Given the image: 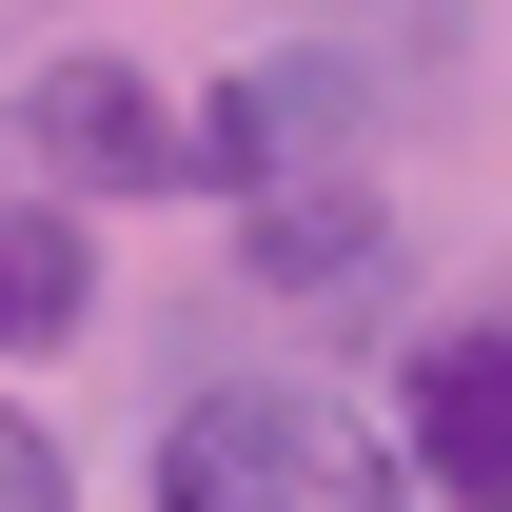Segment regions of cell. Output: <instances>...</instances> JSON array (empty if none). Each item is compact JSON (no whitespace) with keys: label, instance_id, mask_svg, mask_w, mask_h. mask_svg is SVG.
Listing matches in <instances>:
<instances>
[{"label":"cell","instance_id":"6da1fadb","mask_svg":"<svg viewBox=\"0 0 512 512\" xmlns=\"http://www.w3.org/2000/svg\"><path fill=\"white\" fill-rule=\"evenodd\" d=\"M158 512H414V473L316 375H217L158 414Z\"/></svg>","mask_w":512,"mask_h":512},{"label":"cell","instance_id":"7a4b0ae2","mask_svg":"<svg viewBox=\"0 0 512 512\" xmlns=\"http://www.w3.org/2000/svg\"><path fill=\"white\" fill-rule=\"evenodd\" d=\"M394 434L453 512H512V316H453L394 355Z\"/></svg>","mask_w":512,"mask_h":512},{"label":"cell","instance_id":"3957f363","mask_svg":"<svg viewBox=\"0 0 512 512\" xmlns=\"http://www.w3.org/2000/svg\"><path fill=\"white\" fill-rule=\"evenodd\" d=\"M20 119H40V178H60V197H158V178H197V119H158L138 60H60Z\"/></svg>","mask_w":512,"mask_h":512},{"label":"cell","instance_id":"277c9868","mask_svg":"<svg viewBox=\"0 0 512 512\" xmlns=\"http://www.w3.org/2000/svg\"><path fill=\"white\" fill-rule=\"evenodd\" d=\"M335 138H355V79H335V60H237V79H217V119H197V178L256 197V178H316Z\"/></svg>","mask_w":512,"mask_h":512},{"label":"cell","instance_id":"5b68a950","mask_svg":"<svg viewBox=\"0 0 512 512\" xmlns=\"http://www.w3.org/2000/svg\"><path fill=\"white\" fill-rule=\"evenodd\" d=\"M237 256L276 276V296H355V276H375V178H355V158H316V178H256Z\"/></svg>","mask_w":512,"mask_h":512},{"label":"cell","instance_id":"8992f818","mask_svg":"<svg viewBox=\"0 0 512 512\" xmlns=\"http://www.w3.org/2000/svg\"><path fill=\"white\" fill-rule=\"evenodd\" d=\"M79 296H99V256H79V217H0V355H40V335H79Z\"/></svg>","mask_w":512,"mask_h":512},{"label":"cell","instance_id":"52a82bcc","mask_svg":"<svg viewBox=\"0 0 512 512\" xmlns=\"http://www.w3.org/2000/svg\"><path fill=\"white\" fill-rule=\"evenodd\" d=\"M0 512H79V473H60V434L0 394Z\"/></svg>","mask_w":512,"mask_h":512}]
</instances>
